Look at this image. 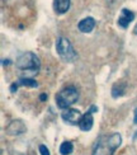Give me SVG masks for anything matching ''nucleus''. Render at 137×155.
Listing matches in <instances>:
<instances>
[{
    "instance_id": "obj_1",
    "label": "nucleus",
    "mask_w": 137,
    "mask_h": 155,
    "mask_svg": "<svg viewBox=\"0 0 137 155\" xmlns=\"http://www.w3.org/2000/svg\"><path fill=\"white\" fill-rule=\"evenodd\" d=\"M122 143V136L116 132L112 134L109 137L102 136L96 140L93 155H113V153L118 149Z\"/></svg>"
},
{
    "instance_id": "obj_2",
    "label": "nucleus",
    "mask_w": 137,
    "mask_h": 155,
    "mask_svg": "<svg viewBox=\"0 0 137 155\" xmlns=\"http://www.w3.org/2000/svg\"><path fill=\"white\" fill-rule=\"evenodd\" d=\"M15 66H17V69L23 70V71H32V73L37 74L41 69V61L36 54L24 52L17 59Z\"/></svg>"
},
{
    "instance_id": "obj_3",
    "label": "nucleus",
    "mask_w": 137,
    "mask_h": 155,
    "mask_svg": "<svg viewBox=\"0 0 137 155\" xmlns=\"http://www.w3.org/2000/svg\"><path fill=\"white\" fill-rule=\"evenodd\" d=\"M77 99H79V92H77V89L75 87L64 88L61 92H58L56 94V104L61 109L70 108L77 102Z\"/></svg>"
},
{
    "instance_id": "obj_4",
    "label": "nucleus",
    "mask_w": 137,
    "mask_h": 155,
    "mask_svg": "<svg viewBox=\"0 0 137 155\" xmlns=\"http://www.w3.org/2000/svg\"><path fill=\"white\" fill-rule=\"evenodd\" d=\"M56 51L60 57L66 62H74L77 59V54L71 42L66 37H58L56 41Z\"/></svg>"
},
{
    "instance_id": "obj_5",
    "label": "nucleus",
    "mask_w": 137,
    "mask_h": 155,
    "mask_svg": "<svg viewBox=\"0 0 137 155\" xmlns=\"http://www.w3.org/2000/svg\"><path fill=\"white\" fill-rule=\"evenodd\" d=\"M62 120L69 125H79V122L83 117L81 112L79 109H74V108H66L64 109L61 113Z\"/></svg>"
},
{
    "instance_id": "obj_6",
    "label": "nucleus",
    "mask_w": 137,
    "mask_h": 155,
    "mask_svg": "<svg viewBox=\"0 0 137 155\" xmlns=\"http://www.w3.org/2000/svg\"><path fill=\"white\" fill-rule=\"evenodd\" d=\"M5 131L8 135L17 136V135H22V134H24L25 131H27V126L24 125V122L22 120H14L6 126Z\"/></svg>"
},
{
    "instance_id": "obj_7",
    "label": "nucleus",
    "mask_w": 137,
    "mask_h": 155,
    "mask_svg": "<svg viewBox=\"0 0 137 155\" xmlns=\"http://www.w3.org/2000/svg\"><path fill=\"white\" fill-rule=\"evenodd\" d=\"M135 19V13L131 12V10H128L126 8H123L121 10V14L118 17V21H117V23H118V25L121 28H128V25L129 23H131L132 21Z\"/></svg>"
},
{
    "instance_id": "obj_8",
    "label": "nucleus",
    "mask_w": 137,
    "mask_h": 155,
    "mask_svg": "<svg viewBox=\"0 0 137 155\" xmlns=\"http://www.w3.org/2000/svg\"><path fill=\"white\" fill-rule=\"evenodd\" d=\"M93 124H94V118H93V113H91L89 109L83 114V117L79 122V127L80 130L83 131H90L91 127H93Z\"/></svg>"
},
{
    "instance_id": "obj_9",
    "label": "nucleus",
    "mask_w": 137,
    "mask_h": 155,
    "mask_svg": "<svg viewBox=\"0 0 137 155\" xmlns=\"http://www.w3.org/2000/svg\"><path fill=\"white\" fill-rule=\"evenodd\" d=\"M95 24H96L95 19L93 17H88V18L81 19L79 24H77V28H79V31L83 32V33H90V32L94 29Z\"/></svg>"
},
{
    "instance_id": "obj_10",
    "label": "nucleus",
    "mask_w": 137,
    "mask_h": 155,
    "mask_svg": "<svg viewBox=\"0 0 137 155\" xmlns=\"http://www.w3.org/2000/svg\"><path fill=\"white\" fill-rule=\"evenodd\" d=\"M54 9L57 14H65L70 9V0H54Z\"/></svg>"
},
{
    "instance_id": "obj_11",
    "label": "nucleus",
    "mask_w": 137,
    "mask_h": 155,
    "mask_svg": "<svg viewBox=\"0 0 137 155\" xmlns=\"http://www.w3.org/2000/svg\"><path fill=\"white\" fill-rule=\"evenodd\" d=\"M74 151V145L70 141H64L60 146V154L61 155H70Z\"/></svg>"
},
{
    "instance_id": "obj_12",
    "label": "nucleus",
    "mask_w": 137,
    "mask_h": 155,
    "mask_svg": "<svg viewBox=\"0 0 137 155\" xmlns=\"http://www.w3.org/2000/svg\"><path fill=\"white\" fill-rule=\"evenodd\" d=\"M17 83H18V85H23V87H31V88L38 87V83L34 79H29V78H21Z\"/></svg>"
},
{
    "instance_id": "obj_13",
    "label": "nucleus",
    "mask_w": 137,
    "mask_h": 155,
    "mask_svg": "<svg viewBox=\"0 0 137 155\" xmlns=\"http://www.w3.org/2000/svg\"><path fill=\"white\" fill-rule=\"evenodd\" d=\"M125 88H126V84H116V85L112 88V97L113 98H118V97L123 95Z\"/></svg>"
},
{
    "instance_id": "obj_14",
    "label": "nucleus",
    "mask_w": 137,
    "mask_h": 155,
    "mask_svg": "<svg viewBox=\"0 0 137 155\" xmlns=\"http://www.w3.org/2000/svg\"><path fill=\"white\" fill-rule=\"evenodd\" d=\"M40 153L41 155H50V150L44 145H40Z\"/></svg>"
},
{
    "instance_id": "obj_15",
    "label": "nucleus",
    "mask_w": 137,
    "mask_h": 155,
    "mask_svg": "<svg viewBox=\"0 0 137 155\" xmlns=\"http://www.w3.org/2000/svg\"><path fill=\"white\" fill-rule=\"evenodd\" d=\"M18 87H19L18 83H14V84H13V85L10 87V92H11V93H15V90L18 89Z\"/></svg>"
},
{
    "instance_id": "obj_16",
    "label": "nucleus",
    "mask_w": 137,
    "mask_h": 155,
    "mask_svg": "<svg viewBox=\"0 0 137 155\" xmlns=\"http://www.w3.org/2000/svg\"><path fill=\"white\" fill-rule=\"evenodd\" d=\"M89 111H90L91 113H95V112H98V107H96V106H91V107L89 108Z\"/></svg>"
},
{
    "instance_id": "obj_17",
    "label": "nucleus",
    "mask_w": 137,
    "mask_h": 155,
    "mask_svg": "<svg viewBox=\"0 0 137 155\" xmlns=\"http://www.w3.org/2000/svg\"><path fill=\"white\" fill-rule=\"evenodd\" d=\"M133 124L137 125V108L135 109V117H133Z\"/></svg>"
},
{
    "instance_id": "obj_18",
    "label": "nucleus",
    "mask_w": 137,
    "mask_h": 155,
    "mask_svg": "<svg viewBox=\"0 0 137 155\" xmlns=\"http://www.w3.org/2000/svg\"><path fill=\"white\" fill-rule=\"evenodd\" d=\"M40 98H41V101H46V99H47V95H46V94H42Z\"/></svg>"
},
{
    "instance_id": "obj_19",
    "label": "nucleus",
    "mask_w": 137,
    "mask_h": 155,
    "mask_svg": "<svg viewBox=\"0 0 137 155\" xmlns=\"http://www.w3.org/2000/svg\"><path fill=\"white\" fill-rule=\"evenodd\" d=\"M10 61L9 60H3V65H9Z\"/></svg>"
},
{
    "instance_id": "obj_20",
    "label": "nucleus",
    "mask_w": 137,
    "mask_h": 155,
    "mask_svg": "<svg viewBox=\"0 0 137 155\" xmlns=\"http://www.w3.org/2000/svg\"><path fill=\"white\" fill-rule=\"evenodd\" d=\"M133 32H135V35H137V23H136V25H135V29H133Z\"/></svg>"
}]
</instances>
